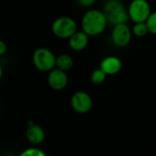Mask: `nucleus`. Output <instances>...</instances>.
<instances>
[{"label": "nucleus", "instance_id": "obj_1", "mask_svg": "<svg viewBox=\"0 0 156 156\" xmlns=\"http://www.w3.org/2000/svg\"><path fill=\"white\" fill-rule=\"evenodd\" d=\"M108 26V21L101 10L89 9L81 18V28L89 37H96L102 34Z\"/></svg>", "mask_w": 156, "mask_h": 156}, {"label": "nucleus", "instance_id": "obj_2", "mask_svg": "<svg viewBox=\"0 0 156 156\" xmlns=\"http://www.w3.org/2000/svg\"><path fill=\"white\" fill-rule=\"evenodd\" d=\"M106 16L108 24L112 26L127 24L129 21L127 7L121 0H107L101 10Z\"/></svg>", "mask_w": 156, "mask_h": 156}, {"label": "nucleus", "instance_id": "obj_3", "mask_svg": "<svg viewBox=\"0 0 156 156\" xmlns=\"http://www.w3.org/2000/svg\"><path fill=\"white\" fill-rule=\"evenodd\" d=\"M32 62L37 70L49 72L56 68V56L47 48H38L33 53Z\"/></svg>", "mask_w": 156, "mask_h": 156}, {"label": "nucleus", "instance_id": "obj_4", "mask_svg": "<svg viewBox=\"0 0 156 156\" xmlns=\"http://www.w3.org/2000/svg\"><path fill=\"white\" fill-rule=\"evenodd\" d=\"M52 33L58 38L69 39L78 31L77 22L69 16H60L55 19L51 25Z\"/></svg>", "mask_w": 156, "mask_h": 156}, {"label": "nucleus", "instance_id": "obj_5", "mask_svg": "<svg viewBox=\"0 0 156 156\" xmlns=\"http://www.w3.org/2000/svg\"><path fill=\"white\" fill-rule=\"evenodd\" d=\"M129 20L134 23L146 22L151 15L152 7L147 0H132L127 7Z\"/></svg>", "mask_w": 156, "mask_h": 156}, {"label": "nucleus", "instance_id": "obj_6", "mask_svg": "<svg viewBox=\"0 0 156 156\" xmlns=\"http://www.w3.org/2000/svg\"><path fill=\"white\" fill-rule=\"evenodd\" d=\"M132 37V29L128 24H118L113 26L111 33V39L117 48L127 47L131 43Z\"/></svg>", "mask_w": 156, "mask_h": 156}, {"label": "nucleus", "instance_id": "obj_7", "mask_svg": "<svg viewBox=\"0 0 156 156\" xmlns=\"http://www.w3.org/2000/svg\"><path fill=\"white\" fill-rule=\"evenodd\" d=\"M93 105V101L90 95L85 91L80 90L75 92L70 99V106L73 111L79 114L88 113Z\"/></svg>", "mask_w": 156, "mask_h": 156}, {"label": "nucleus", "instance_id": "obj_8", "mask_svg": "<svg viewBox=\"0 0 156 156\" xmlns=\"http://www.w3.org/2000/svg\"><path fill=\"white\" fill-rule=\"evenodd\" d=\"M68 82L69 78L66 71L55 68L48 74V84L54 90L59 91L64 90L67 87Z\"/></svg>", "mask_w": 156, "mask_h": 156}, {"label": "nucleus", "instance_id": "obj_9", "mask_svg": "<svg viewBox=\"0 0 156 156\" xmlns=\"http://www.w3.org/2000/svg\"><path fill=\"white\" fill-rule=\"evenodd\" d=\"M26 138L31 144L39 145L44 142L46 138V133L40 125L29 121L27 122V127L26 130Z\"/></svg>", "mask_w": 156, "mask_h": 156}, {"label": "nucleus", "instance_id": "obj_10", "mask_svg": "<svg viewBox=\"0 0 156 156\" xmlns=\"http://www.w3.org/2000/svg\"><path fill=\"white\" fill-rule=\"evenodd\" d=\"M100 69L108 76L119 73L122 69V62L121 58L116 56H108L104 58L100 65Z\"/></svg>", "mask_w": 156, "mask_h": 156}, {"label": "nucleus", "instance_id": "obj_11", "mask_svg": "<svg viewBox=\"0 0 156 156\" xmlns=\"http://www.w3.org/2000/svg\"><path fill=\"white\" fill-rule=\"evenodd\" d=\"M89 37H90L82 30L77 31L69 38V46L73 51H82L89 44Z\"/></svg>", "mask_w": 156, "mask_h": 156}, {"label": "nucleus", "instance_id": "obj_12", "mask_svg": "<svg viewBox=\"0 0 156 156\" xmlns=\"http://www.w3.org/2000/svg\"><path fill=\"white\" fill-rule=\"evenodd\" d=\"M73 64L74 60L69 54H60L59 56L56 57V68L58 69L67 72L73 67Z\"/></svg>", "mask_w": 156, "mask_h": 156}, {"label": "nucleus", "instance_id": "obj_13", "mask_svg": "<svg viewBox=\"0 0 156 156\" xmlns=\"http://www.w3.org/2000/svg\"><path fill=\"white\" fill-rule=\"evenodd\" d=\"M131 29H132L133 36H135L137 37H144L147 34H149V30L145 22L134 23Z\"/></svg>", "mask_w": 156, "mask_h": 156}, {"label": "nucleus", "instance_id": "obj_14", "mask_svg": "<svg viewBox=\"0 0 156 156\" xmlns=\"http://www.w3.org/2000/svg\"><path fill=\"white\" fill-rule=\"evenodd\" d=\"M106 77H107V75L99 68L92 71V73L90 75V81L94 85H100L105 81Z\"/></svg>", "mask_w": 156, "mask_h": 156}, {"label": "nucleus", "instance_id": "obj_15", "mask_svg": "<svg viewBox=\"0 0 156 156\" xmlns=\"http://www.w3.org/2000/svg\"><path fill=\"white\" fill-rule=\"evenodd\" d=\"M145 23L147 25L149 33L156 36V11L151 13Z\"/></svg>", "mask_w": 156, "mask_h": 156}, {"label": "nucleus", "instance_id": "obj_16", "mask_svg": "<svg viewBox=\"0 0 156 156\" xmlns=\"http://www.w3.org/2000/svg\"><path fill=\"white\" fill-rule=\"evenodd\" d=\"M18 156H47V154L38 148L31 147L24 150Z\"/></svg>", "mask_w": 156, "mask_h": 156}, {"label": "nucleus", "instance_id": "obj_17", "mask_svg": "<svg viewBox=\"0 0 156 156\" xmlns=\"http://www.w3.org/2000/svg\"><path fill=\"white\" fill-rule=\"evenodd\" d=\"M76 2L83 7H90L95 4L96 0H76Z\"/></svg>", "mask_w": 156, "mask_h": 156}, {"label": "nucleus", "instance_id": "obj_18", "mask_svg": "<svg viewBox=\"0 0 156 156\" xmlns=\"http://www.w3.org/2000/svg\"><path fill=\"white\" fill-rule=\"evenodd\" d=\"M7 51V46L5 42L2 39H0V56H3L6 53Z\"/></svg>", "mask_w": 156, "mask_h": 156}, {"label": "nucleus", "instance_id": "obj_19", "mask_svg": "<svg viewBox=\"0 0 156 156\" xmlns=\"http://www.w3.org/2000/svg\"><path fill=\"white\" fill-rule=\"evenodd\" d=\"M2 76H3V69H2V66L0 64V80L2 79Z\"/></svg>", "mask_w": 156, "mask_h": 156}, {"label": "nucleus", "instance_id": "obj_20", "mask_svg": "<svg viewBox=\"0 0 156 156\" xmlns=\"http://www.w3.org/2000/svg\"><path fill=\"white\" fill-rule=\"evenodd\" d=\"M102 1H107V0H102Z\"/></svg>", "mask_w": 156, "mask_h": 156}]
</instances>
